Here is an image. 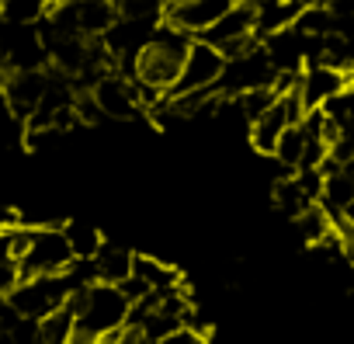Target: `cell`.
<instances>
[{"label":"cell","instance_id":"obj_1","mask_svg":"<svg viewBox=\"0 0 354 344\" xmlns=\"http://www.w3.org/2000/svg\"><path fill=\"white\" fill-rule=\"evenodd\" d=\"M192 46V35L181 32V28H174L170 21L163 28L153 32V39L139 49L136 56V80L139 84H149L156 91H170L177 84V73H181V63H185V53Z\"/></svg>","mask_w":354,"mask_h":344},{"label":"cell","instance_id":"obj_2","mask_svg":"<svg viewBox=\"0 0 354 344\" xmlns=\"http://www.w3.org/2000/svg\"><path fill=\"white\" fill-rule=\"evenodd\" d=\"M129 309H132V302L122 296L118 285L94 282V285L87 289V302H84V309L77 313V327H73V330L84 334V337H91V341H97L104 330L122 327V323L129 320Z\"/></svg>","mask_w":354,"mask_h":344},{"label":"cell","instance_id":"obj_3","mask_svg":"<svg viewBox=\"0 0 354 344\" xmlns=\"http://www.w3.org/2000/svg\"><path fill=\"white\" fill-rule=\"evenodd\" d=\"M73 261V247L66 240L63 223L59 226H35L32 230V244L25 251V257L18 261L21 278H39V275H59L66 271Z\"/></svg>","mask_w":354,"mask_h":344},{"label":"cell","instance_id":"obj_4","mask_svg":"<svg viewBox=\"0 0 354 344\" xmlns=\"http://www.w3.org/2000/svg\"><path fill=\"white\" fill-rule=\"evenodd\" d=\"M274 77H278V70H274V63H271L264 42H257V46H250L247 53L226 60L223 77L216 80V91H219L223 98H236V94L254 91V87H271Z\"/></svg>","mask_w":354,"mask_h":344},{"label":"cell","instance_id":"obj_5","mask_svg":"<svg viewBox=\"0 0 354 344\" xmlns=\"http://www.w3.org/2000/svg\"><path fill=\"white\" fill-rule=\"evenodd\" d=\"M223 66H226V56H223L212 42H205V39L195 35L192 46H188V53H185V63H181V73H177V84L167 91V98L216 87V80L223 77Z\"/></svg>","mask_w":354,"mask_h":344},{"label":"cell","instance_id":"obj_6","mask_svg":"<svg viewBox=\"0 0 354 344\" xmlns=\"http://www.w3.org/2000/svg\"><path fill=\"white\" fill-rule=\"evenodd\" d=\"M46 60L49 53L35 25L0 21V63H4V70H39Z\"/></svg>","mask_w":354,"mask_h":344},{"label":"cell","instance_id":"obj_7","mask_svg":"<svg viewBox=\"0 0 354 344\" xmlns=\"http://www.w3.org/2000/svg\"><path fill=\"white\" fill-rule=\"evenodd\" d=\"M351 80H354V77H351L347 70L333 66V63H323V60L306 63L302 73H299V94H302L306 111H309V108H323L326 101H333L337 94H344V91L351 87Z\"/></svg>","mask_w":354,"mask_h":344},{"label":"cell","instance_id":"obj_8","mask_svg":"<svg viewBox=\"0 0 354 344\" xmlns=\"http://www.w3.org/2000/svg\"><path fill=\"white\" fill-rule=\"evenodd\" d=\"M46 84H49V77L42 70H4V77H0V94H4L8 108L21 122H28L35 115L42 94H46Z\"/></svg>","mask_w":354,"mask_h":344},{"label":"cell","instance_id":"obj_9","mask_svg":"<svg viewBox=\"0 0 354 344\" xmlns=\"http://www.w3.org/2000/svg\"><path fill=\"white\" fill-rule=\"evenodd\" d=\"M91 94H94V101H97V108H101L104 118H136L142 111V105L136 98V84L125 80V77H118V73L97 77V84L91 87Z\"/></svg>","mask_w":354,"mask_h":344},{"label":"cell","instance_id":"obj_10","mask_svg":"<svg viewBox=\"0 0 354 344\" xmlns=\"http://www.w3.org/2000/svg\"><path fill=\"white\" fill-rule=\"evenodd\" d=\"M288 125H292V122H288V111H285L281 98H274V105L250 122V146H254L261 156H274V146H278V139H281V132H285Z\"/></svg>","mask_w":354,"mask_h":344},{"label":"cell","instance_id":"obj_11","mask_svg":"<svg viewBox=\"0 0 354 344\" xmlns=\"http://www.w3.org/2000/svg\"><path fill=\"white\" fill-rule=\"evenodd\" d=\"M73 18L80 35L101 39L118 21V4L115 0H73Z\"/></svg>","mask_w":354,"mask_h":344},{"label":"cell","instance_id":"obj_12","mask_svg":"<svg viewBox=\"0 0 354 344\" xmlns=\"http://www.w3.org/2000/svg\"><path fill=\"white\" fill-rule=\"evenodd\" d=\"M132 275L142 278L149 285V292H163V289L185 285V275L177 271L174 264H163L160 257H149V254H132Z\"/></svg>","mask_w":354,"mask_h":344},{"label":"cell","instance_id":"obj_13","mask_svg":"<svg viewBox=\"0 0 354 344\" xmlns=\"http://www.w3.org/2000/svg\"><path fill=\"white\" fill-rule=\"evenodd\" d=\"M94 268H97V282H108V285H118L122 278L132 275V254L118 244H101L97 254H94Z\"/></svg>","mask_w":354,"mask_h":344},{"label":"cell","instance_id":"obj_14","mask_svg":"<svg viewBox=\"0 0 354 344\" xmlns=\"http://www.w3.org/2000/svg\"><path fill=\"white\" fill-rule=\"evenodd\" d=\"M295 230H299V237H302L309 247H316V244H323V240L337 230V219H333L319 202H313L306 212L295 216Z\"/></svg>","mask_w":354,"mask_h":344},{"label":"cell","instance_id":"obj_15","mask_svg":"<svg viewBox=\"0 0 354 344\" xmlns=\"http://www.w3.org/2000/svg\"><path fill=\"white\" fill-rule=\"evenodd\" d=\"M274 206H278V212H285L288 219H295L299 212H306V209L313 206V199L306 195V188L295 181V170H292L288 178L274 181Z\"/></svg>","mask_w":354,"mask_h":344},{"label":"cell","instance_id":"obj_16","mask_svg":"<svg viewBox=\"0 0 354 344\" xmlns=\"http://www.w3.org/2000/svg\"><path fill=\"white\" fill-rule=\"evenodd\" d=\"M49 15V0H4L0 18L15 25H39Z\"/></svg>","mask_w":354,"mask_h":344},{"label":"cell","instance_id":"obj_17","mask_svg":"<svg viewBox=\"0 0 354 344\" xmlns=\"http://www.w3.org/2000/svg\"><path fill=\"white\" fill-rule=\"evenodd\" d=\"M302 153H306V129L302 125H288L281 132L278 146H274V156H278V163H285L288 170H295L302 163Z\"/></svg>","mask_w":354,"mask_h":344},{"label":"cell","instance_id":"obj_18","mask_svg":"<svg viewBox=\"0 0 354 344\" xmlns=\"http://www.w3.org/2000/svg\"><path fill=\"white\" fill-rule=\"evenodd\" d=\"M63 230H66V240L73 247V257H94L97 247L104 244L101 233L94 226H87V223H63Z\"/></svg>","mask_w":354,"mask_h":344},{"label":"cell","instance_id":"obj_19","mask_svg":"<svg viewBox=\"0 0 354 344\" xmlns=\"http://www.w3.org/2000/svg\"><path fill=\"white\" fill-rule=\"evenodd\" d=\"M122 18H139V21H160L167 0H115Z\"/></svg>","mask_w":354,"mask_h":344},{"label":"cell","instance_id":"obj_20","mask_svg":"<svg viewBox=\"0 0 354 344\" xmlns=\"http://www.w3.org/2000/svg\"><path fill=\"white\" fill-rule=\"evenodd\" d=\"M156 344H209V334H202V330H195V327H174L170 334H163Z\"/></svg>","mask_w":354,"mask_h":344},{"label":"cell","instance_id":"obj_21","mask_svg":"<svg viewBox=\"0 0 354 344\" xmlns=\"http://www.w3.org/2000/svg\"><path fill=\"white\" fill-rule=\"evenodd\" d=\"M18 282H21L18 261H0V296H11Z\"/></svg>","mask_w":354,"mask_h":344},{"label":"cell","instance_id":"obj_22","mask_svg":"<svg viewBox=\"0 0 354 344\" xmlns=\"http://www.w3.org/2000/svg\"><path fill=\"white\" fill-rule=\"evenodd\" d=\"M118 289H122V296H125L129 302H139V299H146V296H149V285H146L142 278H136V275L122 278V282H118Z\"/></svg>","mask_w":354,"mask_h":344},{"label":"cell","instance_id":"obj_23","mask_svg":"<svg viewBox=\"0 0 354 344\" xmlns=\"http://www.w3.org/2000/svg\"><path fill=\"white\" fill-rule=\"evenodd\" d=\"M21 226V212L15 206H0V230H15Z\"/></svg>","mask_w":354,"mask_h":344},{"label":"cell","instance_id":"obj_24","mask_svg":"<svg viewBox=\"0 0 354 344\" xmlns=\"http://www.w3.org/2000/svg\"><path fill=\"white\" fill-rule=\"evenodd\" d=\"M344 223H347V226H354V199H351V202H347V209H344Z\"/></svg>","mask_w":354,"mask_h":344},{"label":"cell","instance_id":"obj_25","mask_svg":"<svg viewBox=\"0 0 354 344\" xmlns=\"http://www.w3.org/2000/svg\"><path fill=\"white\" fill-rule=\"evenodd\" d=\"M340 167H344V170H347V174H351V178H354V153H351V156H347V160H344V163H340Z\"/></svg>","mask_w":354,"mask_h":344},{"label":"cell","instance_id":"obj_26","mask_svg":"<svg viewBox=\"0 0 354 344\" xmlns=\"http://www.w3.org/2000/svg\"><path fill=\"white\" fill-rule=\"evenodd\" d=\"M0 8H4V0H0Z\"/></svg>","mask_w":354,"mask_h":344}]
</instances>
